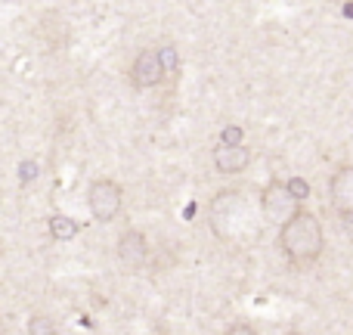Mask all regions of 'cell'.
<instances>
[{
  "label": "cell",
  "instance_id": "1",
  "mask_svg": "<svg viewBox=\"0 0 353 335\" xmlns=\"http://www.w3.org/2000/svg\"><path fill=\"white\" fill-rule=\"evenodd\" d=\"M279 249L294 267H310L325 249V233L316 214L294 208L279 227Z\"/></svg>",
  "mask_w": 353,
  "mask_h": 335
},
{
  "label": "cell",
  "instance_id": "2",
  "mask_svg": "<svg viewBox=\"0 0 353 335\" xmlns=\"http://www.w3.org/2000/svg\"><path fill=\"white\" fill-rule=\"evenodd\" d=\"M248 202L239 189H226V193L214 195L211 208H208V218H211V227L223 242L230 239H245L251 230L257 233V224L248 218Z\"/></svg>",
  "mask_w": 353,
  "mask_h": 335
},
{
  "label": "cell",
  "instance_id": "3",
  "mask_svg": "<svg viewBox=\"0 0 353 335\" xmlns=\"http://www.w3.org/2000/svg\"><path fill=\"white\" fill-rule=\"evenodd\" d=\"M121 205H124V189L115 180L99 177V180L90 183V189H87V208H90L97 224H112L121 214Z\"/></svg>",
  "mask_w": 353,
  "mask_h": 335
},
{
  "label": "cell",
  "instance_id": "4",
  "mask_svg": "<svg viewBox=\"0 0 353 335\" xmlns=\"http://www.w3.org/2000/svg\"><path fill=\"white\" fill-rule=\"evenodd\" d=\"M165 81V68H161L159 50L146 47L137 53V59L130 62V84L137 90H149V87H159Z\"/></svg>",
  "mask_w": 353,
  "mask_h": 335
},
{
  "label": "cell",
  "instance_id": "5",
  "mask_svg": "<svg viewBox=\"0 0 353 335\" xmlns=\"http://www.w3.org/2000/svg\"><path fill=\"white\" fill-rule=\"evenodd\" d=\"M118 261L124 270H143L149 261V239L140 230H124L118 239Z\"/></svg>",
  "mask_w": 353,
  "mask_h": 335
},
{
  "label": "cell",
  "instance_id": "6",
  "mask_svg": "<svg viewBox=\"0 0 353 335\" xmlns=\"http://www.w3.org/2000/svg\"><path fill=\"white\" fill-rule=\"evenodd\" d=\"M298 208V202L292 199V193L285 189V183H270L267 189H263L261 195V211L267 220H273V224H282V220L288 218V214Z\"/></svg>",
  "mask_w": 353,
  "mask_h": 335
},
{
  "label": "cell",
  "instance_id": "7",
  "mask_svg": "<svg viewBox=\"0 0 353 335\" xmlns=\"http://www.w3.org/2000/svg\"><path fill=\"white\" fill-rule=\"evenodd\" d=\"M329 202L341 218H350L353 211V168L341 165L329 180Z\"/></svg>",
  "mask_w": 353,
  "mask_h": 335
},
{
  "label": "cell",
  "instance_id": "8",
  "mask_svg": "<svg viewBox=\"0 0 353 335\" xmlns=\"http://www.w3.org/2000/svg\"><path fill=\"white\" fill-rule=\"evenodd\" d=\"M214 159V168L220 171V174H242L245 168L251 165V149L242 146V143H220L217 149L211 153Z\"/></svg>",
  "mask_w": 353,
  "mask_h": 335
},
{
  "label": "cell",
  "instance_id": "9",
  "mask_svg": "<svg viewBox=\"0 0 353 335\" xmlns=\"http://www.w3.org/2000/svg\"><path fill=\"white\" fill-rule=\"evenodd\" d=\"M50 236L56 239V242H68V239L78 236V220L65 218V214H53L50 218Z\"/></svg>",
  "mask_w": 353,
  "mask_h": 335
},
{
  "label": "cell",
  "instance_id": "10",
  "mask_svg": "<svg viewBox=\"0 0 353 335\" xmlns=\"http://www.w3.org/2000/svg\"><path fill=\"white\" fill-rule=\"evenodd\" d=\"M159 59H161V68H165V75H174L176 68H180V56H176V50L171 47V44L159 47Z\"/></svg>",
  "mask_w": 353,
  "mask_h": 335
},
{
  "label": "cell",
  "instance_id": "11",
  "mask_svg": "<svg viewBox=\"0 0 353 335\" xmlns=\"http://www.w3.org/2000/svg\"><path fill=\"white\" fill-rule=\"evenodd\" d=\"M285 189L292 193V199H294V202H304L307 195H310V183H307L304 177H292V180L285 183Z\"/></svg>",
  "mask_w": 353,
  "mask_h": 335
},
{
  "label": "cell",
  "instance_id": "12",
  "mask_svg": "<svg viewBox=\"0 0 353 335\" xmlns=\"http://www.w3.org/2000/svg\"><path fill=\"white\" fill-rule=\"evenodd\" d=\"M28 332H56V323H50L47 317H31L28 320Z\"/></svg>",
  "mask_w": 353,
  "mask_h": 335
},
{
  "label": "cell",
  "instance_id": "13",
  "mask_svg": "<svg viewBox=\"0 0 353 335\" xmlns=\"http://www.w3.org/2000/svg\"><path fill=\"white\" fill-rule=\"evenodd\" d=\"M220 140H223V143H239V140H242V128H236V124H232V128H226L223 134H220Z\"/></svg>",
  "mask_w": 353,
  "mask_h": 335
},
{
  "label": "cell",
  "instance_id": "14",
  "mask_svg": "<svg viewBox=\"0 0 353 335\" xmlns=\"http://www.w3.org/2000/svg\"><path fill=\"white\" fill-rule=\"evenodd\" d=\"M34 174H37L34 162H22V180H28V177H34Z\"/></svg>",
  "mask_w": 353,
  "mask_h": 335
}]
</instances>
